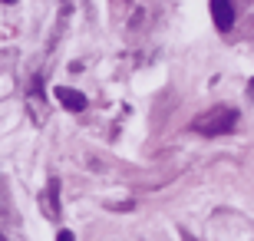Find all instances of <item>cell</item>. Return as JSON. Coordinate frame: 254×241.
Listing matches in <instances>:
<instances>
[{
	"label": "cell",
	"mask_w": 254,
	"mask_h": 241,
	"mask_svg": "<svg viewBox=\"0 0 254 241\" xmlns=\"http://www.w3.org/2000/svg\"><path fill=\"white\" fill-rule=\"evenodd\" d=\"M235 126H238V109L235 106H211L208 112H201V116L191 119V129L208 136V139L225 136V132H231Z\"/></svg>",
	"instance_id": "1"
},
{
	"label": "cell",
	"mask_w": 254,
	"mask_h": 241,
	"mask_svg": "<svg viewBox=\"0 0 254 241\" xmlns=\"http://www.w3.org/2000/svg\"><path fill=\"white\" fill-rule=\"evenodd\" d=\"M0 241H7V238H3V235H0Z\"/></svg>",
	"instance_id": "7"
},
{
	"label": "cell",
	"mask_w": 254,
	"mask_h": 241,
	"mask_svg": "<svg viewBox=\"0 0 254 241\" xmlns=\"http://www.w3.org/2000/svg\"><path fill=\"white\" fill-rule=\"evenodd\" d=\"M57 241H76V238H73V232H60Z\"/></svg>",
	"instance_id": "5"
},
{
	"label": "cell",
	"mask_w": 254,
	"mask_h": 241,
	"mask_svg": "<svg viewBox=\"0 0 254 241\" xmlns=\"http://www.w3.org/2000/svg\"><path fill=\"white\" fill-rule=\"evenodd\" d=\"M211 20L221 33L235 27V0H211Z\"/></svg>",
	"instance_id": "2"
},
{
	"label": "cell",
	"mask_w": 254,
	"mask_h": 241,
	"mask_svg": "<svg viewBox=\"0 0 254 241\" xmlns=\"http://www.w3.org/2000/svg\"><path fill=\"white\" fill-rule=\"evenodd\" d=\"M0 3H17V0H0Z\"/></svg>",
	"instance_id": "6"
},
{
	"label": "cell",
	"mask_w": 254,
	"mask_h": 241,
	"mask_svg": "<svg viewBox=\"0 0 254 241\" xmlns=\"http://www.w3.org/2000/svg\"><path fill=\"white\" fill-rule=\"evenodd\" d=\"M40 208L47 212V218H60V178H50L47 195H40Z\"/></svg>",
	"instance_id": "3"
},
{
	"label": "cell",
	"mask_w": 254,
	"mask_h": 241,
	"mask_svg": "<svg viewBox=\"0 0 254 241\" xmlns=\"http://www.w3.org/2000/svg\"><path fill=\"white\" fill-rule=\"evenodd\" d=\"M57 99L63 102L69 112H83L86 106H89V99H86L79 89H69V86H57Z\"/></svg>",
	"instance_id": "4"
}]
</instances>
